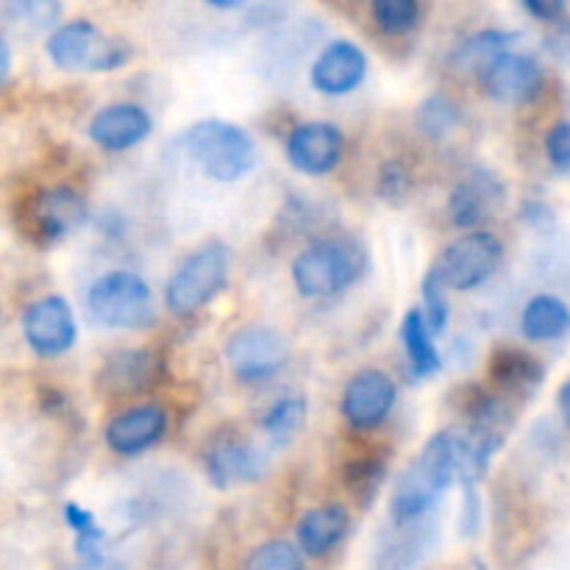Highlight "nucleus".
<instances>
[{"label":"nucleus","instance_id":"1","mask_svg":"<svg viewBox=\"0 0 570 570\" xmlns=\"http://www.w3.org/2000/svg\"><path fill=\"white\" fill-rule=\"evenodd\" d=\"M460 438L454 432H438L429 438L415 454V460L406 465L395 482L393 499H390V512L393 523H417L434 510L445 490L460 476Z\"/></svg>","mask_w":570,"mask_h":570},{"label":"nucleus","instance_id":"2","mask_svg":"<svg viewBox=\"0 0 570 570\" xmlns=\"http://www.w3.org/2000/svg\"><path fill=\"white\" fill-rule=\"evenodd\" d=\"M367 254L360 243L317 239L293 259V284L304 298H328L360 282Z\"/></svg>","mask_w":570,"mask_h":570},{"label":"nucleus","instance_id":"3","mask_svg":"<svg viewBox=\"0 0 570 570\" xmlns=\"http://www.w3.org/2000/svg\"><path fill=\"white\" fill-rule=\"evenodd\" d=\"M189 159L215 181H237L256 165V142L245 128L226 120H200L184 134Z\"/></svg>","mask_w":570,"mask_h":570},{"label":"nucleus","instance_id":"4","mask_svg":"<svg viewBox=\"0 0 570 570\" xmlns=\"http://www.w3.org/2000/svg\"><path fill=\"white\" fill-rule=\"evenodd\" d=\"M50 61L61 70H89V72H111L120 70L131 59V45L120 37L100 31L89 20H70L53 28V33L45 42Z\"/></svg>","mask_w":570,"mask_h":570},{"label":"nucleus","instance_id":"5","mask_svg":"<svg viewBox=\"0 0 570 570\" xmlns=\"http://www.w3.org/2000/svg\"><path fill=\"white\" fill-rule=\"evenodd\" d=\"M87 309L95 323L106 328H139L154 326L156 306L154 293L142 276L131 271H111L100 276L87 293Z\"/></svg>","mask_w":570,"mask_h":570},{"label":"nucleus","instance_id":"6","mask_svg":"<svg viewBox=\"0 0 570 570\" xmlns=\"http://www.w3.org/2000/svg\"><path fill=\"white\" fill-rule=\"evenodd\" d=\"M232 271V250L223 243L200 245L187 256L165 287V304L173 315H193L223 293Z\"/></svg>","mask_w":570,"mask_h":570},{"label":"nucleus","instance_id":"7","mask_svg":"<svg viewBox=\"0 0 570 570\" xmlns=\"http://www.w3.org/2000/svg\"><path fill=\"white\" fill-rule=\"evenodd\" d=\"M501 256H504V245L495 234L471 232L445 248L434 271L440 273L445 287L465 293V289H476L479 284L493 276Z\"/></svg>","mask_w":570,"mask_h":570},{"label":"nucleus","instance_id":"8","mask_svg":"<svg viewBox=\"0 0 570 570\" xmlns=\"http://www.w3.org/2000/svg\"><path fill=\"white\" fill-rule=\"evenodd\" d=\"M226 360L239 382H265L289 362V345L282 332L271 326H245L232 334Z\"/></svg>","mask_w":570,"mask_h":570},{"label":"nucleus","instance_id":"9","mask_svg":"<svg viewBox=\"0 0 570 570\" xmlns=\"http://www.w3.org/2000/svg\"><path fill=\"white\" fill-rule=\"evenodd\" d=\"M22 334L37 356H59L76 345V317L61 295H45L22 312Z\"/></svg>","mask_w":570,"mask_h":570},{"label":"nucleus","instance_id":"10","mask_svg":"<svg viewBox=\"0 0 570 570\" xmlns=\"http://www.w3.org/2000/svg\"><path fill=\"white\" fill-rule=\"evenodd\" d=\"M482 87L499 104L521 106L529 104L543 89V67L527 53H501L499 59L490 61L482 72Z\"/></svg>","mask_w":570,"mask_h":570},{"label":"nucleus","instance_id":"11","mask_svg":"<svg viewBox=\"0 0 570 570\" xmlns=\"http://www.w3.org/2000/svg\"><path fill=\"white\" fill-rule=\"evenodd\" d=\"M345 150L343 131L334 122H301L287 137V159L306 176H326L340 165Z\"/></svg>","mask_w":570,"mask_h":570},{"label":"nucleus","instance_id":"12","mask_svg":"<svg viewBox=\"0 0 570 570\" xmlns=\"http://www.w3.org/2000/svg\"><path fill=\"white\" fill-rule=\"evenodd\" d=\"M399 390L395 382L382 371H360L343 393V415L354 429H376L393 412Z\"/></svg>","mask_w":570,"mask_h":570},{"label":"nucleus","instance_id":"13","mask_svg":"<svg viewBox=\"0 0 570 570\" xmlns=\"http://www.w3.org/2000/svg\"><path fill=\"white\" fill-rule=\"evenodd\" d=\"M507 187L493 170L488 167H476L468 173L449 195V217L454 226L460 228H476L482 226L488 217L504 206Z\"/></svg>","mask_w":570,"mask_h":570},{"label":"nucleus","instance_id":"14","mask_svg":"<svg viewBox=\"0 0 570 570\" xmlns=\"http://www.w3.org/2000/svg\"><path fill=\"white\" fill-rule=\"evenodd\" d=\"M204 465H206V476H209L212 488L232 490L234 484L259 482V479L267 473L271 460H267L265 451L245 443V440L223 438L206 449Z\"/></svg>","mask_w":570,"mask_h":570},{"label":"nucleus","instance_id":"15","mask_svg":"<svg viewBox=\"0 0 570 570\" xmlns=\"http://www.w3.org/2000/svg\"><path fill=\"white\" fill-rule=\"evenodd\" d=\"M31 220L42 243H59L89 220V206L81 193L56 184V187L39 189L31 204Z\"/></svg>","mask_w":570,"mask_h":570},{"label":"nucleus","instance_id":"16","mask_svg":"<svg viewBox=\"0 0 570 570\" xmlns=\"http://www.w3.org/2000/svg\"><path fill=\"white\" fill-rule=\"evenodd\" d=\"M367 56L351 39H334L312 61L309 81L321 95H348L365 81Z\"/></svg>","mask_w":570,"mask_h":570},{"label":"nucleus","instance_id":"17","mask_svg":"<svg viewBox=\"0 0 570 570\" xmlns=\"http://www.w3.org/2000/svg\"><path fill=\"white\" fill-rule=\"evenodd\" d=\"M167 432V415L156 404H139L131 410L120 412L109 421L104 438L115 454L137 456L142 451L154 449Z\"/></svg>","mask_w":570,"mask_h":570},{"label":"nucleus","instance_id":"18","mask_svg":"<svg viewBox=\"0 0 570 570\" xmlns=\"http://www.w3.org/2000/svg\"><path fill=\"white\" fill-rule=\"evenodd\" d=\"M161 362L154 351L128 348L117 351L104 362L98 373V387L111 399H128L139 395L159 382Z\"/></svg>","mask_w":570,"mask_h":570},{"label":"nucleus","instance_id":"19","mask_svg":"<svg viewBox=\"0 0 570 570\" xmlns=\"http://www.w3.org/2000/svg\"><path fill=\"white\" fill-rule=\"evenodd\" d=\"M154 128L150 115L137 104H115L89 120V139L104 150H128L145 142Z\"/></svg>","mask_w":570,"mask_h":570},{"label":"nucleus","instance_id":"20","mask_svg":"<svg viewBox=\"0 0 570 570\" xmlns=\"http://www.w3.org/2000/svg\"><path fill=\"white\" fill-rule=\"evenodd\" d=\"M348 527L351 515L345 507H315V510L304 512L295 534H298V543L304 549V554L326 557L328 551L343 543V538L348 534Z\"/></svg>","mask_w":570,"mask_h":570},{"label":"nucleus","instance_id":"21","mask_svg":"<svg viewBox=\"0 0 570 570\" xmlns=\"http://www.w3.org/2000/svg\"><path fill=\"white\" fill-rule=\"evenodd\" d=\"M432 529L426 523H393V532H387L379 543L373 566L376 570H415L417 562L426 557Z\"/></svg>","mask_w":570,"mask_h":570},{"label":"nucleus","instance_id":"22","mask_svg":"<svg viewBox=\"0 0 570 570\" xmlns=\"http://www.w3.org/2000/svg\"><path fill=\"white\" fill-rule=\"evenodd\" d=\"M490 379H493L499 387H504L507 393H515L529 399L540 390L546 379V367L540 365L534 356H529L527 351L515 348H501L495 351L493 360H490Z\"/></svg>","mask_w":570,"mask_h":570},{"label":"nucleus","instance_id":"23","mask_svg":"<svg viewBox=\"0 0 570 570\" xmlns=\"http://www.w3.org/2000/svg\"><path fill=\"white\" fill-rule=\"evenodd\" d=\"M521 332L532 343H554L570 334V306L557 295H534L521 315Z\"/></svg>","mask_w":570,"mask_h":570},{"label":"nucleus","instance_id":"24","mask_svg":"<svg viewBox=\"0 0 570 570\" xmlns=\"http://www.w3.org/2000/svg\"><path fill=\"white\" fill-rule=\"evenodd\" d=\"M399 334H401V343H404L406 360H410L412 376L426 379L443 371V360H440V351L438 345H434V332L429 328L426 317H423L421 309L406 312Z\"/></svg>","mask_w":570,"mask_h":570},{"label":"nucleus","instance_id":"25","mask_svg":"<svg viewBox=\"0 0 570 570\" xmlns=\"http://www.w3.org/2000/svg\"><path fill=\"white\" fill-rule=\"evenodd\" d=\"M521 37L518 31H499V28H484V31L471 33L468 39H462L460 45L451 53V65L456 70H479L490 65L493 59H499L501 53H510V45Z\"/></svg>","mask_w":570,"mask_h":570},{"label":"nucleus","instance_id":"26","mask_svg":"<svg viewBox=\"0 0 570 570\" xmlns=\"http://www.w3.org/2000/svg\"><path fill=\"white\" fill-rule=\"evenodd\" d=\"M61 515H65L67 527L76 532V554H78V560H81V566L87 570L100 568V562H104L106 534H104V529L98 527V521H95L92 512L83 510V507L72 504L70 501V504H65Z\"/></svg>","mask_w":570,"mask_h":570},{"label":"nucleus","instance_id":"27","mask_svg":"<svg viewBox=\"0 0 570 570\" xmlns=\"http://www.w3.org/2000/svg\"><path fill=\"white\" fill-rule=\"evenodd\" d=\"M304 423H306L304 395H287V399H278L276 404L262 415V429H265L267 440H271L276 449H284L287 443H293L295 434L304 429Z\"/></svg>","mask_w":570,"mask_h":570},{"label":"nucleus","instance_id":"28","mask_svg":"<svg viewBox=\"0 0 570 570\" xmlns=\"http://www.w3.org/2000/svg\"><path fill=\"white\" fill-rule=\"evenodd\" d=\"M415 120L423 137L438 142V139H445L456 126H460L462 115L460 106H456L449 95H429V98L417 106Z\"/></svg>","mask_w":570,"mask_h":570},{"label":"nucleus","instance_id":"29","mask_svg":"<svg viewBox=\"0 0 570 570\" xmlns=\"http://www.w3.org/2000/svg\"><path fill=\"white\" fill-rule=\"evenodd\" d=\"M384 476H387V462L379 456H362V460H351L345 465V488L365 507L376 499Z\"/></svg>","mask_w":570,"mask_h":570},{"label":"nucleus","instance_id":"30","mask_svg":"<svg viewBox=\"0 0 570 570\" xmlns=\"http://www.w3.org/2000/svg\"><path fill=\"white\" fill-rule=\"evenodd\" d=\"M373 22L382 28L390 37H401V33L412 31L421 20V6L415 0H376L371 6Z\"/></svg>","mask_w":570,"mask_h":570},{"label":"nucleus","instance_id":"31","mask_svg":"<svg viewBox=\"0 0 570 570\" xmlns=\"http://www.w3.org/2000/svg\"><path fill=\"white\" fill-rule=\"evenodd\" d=\"M245 570H304V557L287 540H267L250 551Z\"/></svg>","mask_w":570,"mask_h":570},{"label":"nucleus","instance_id":"32","mask_svg":"<svg viewBox=\"0 0 570 570\" xmlns=\"http://www.w3.org/2000/svg\"><path fill=\"white\" fill-rule=\"evenodd\" d=\"M421 295H423V317H426L429 328L434 334H443L445 326H449V298H445V284L440 278V273L429 271L426 278L421 284Z\"/></svg>","mask_w":570,"mask_h":570},{"label":"nucleus","instance_id":"33","mask_svg":"<svg viewBox=\"0 0 570 570\" xmlns=\"http://www.w3.org/2000/svg\"><path fill=\"white\" fill-rule=\"evenodd\" d=\"M410 189H412V173L404 161L390 159L379 167V176H376L379 198L390 200V204H401V200L410 195Z\"/></svg>","mask_w":570,"mask_h":570},{"label":"nucleus","instance_id":"34","mask_svg":"<svg viewBox=\"0 0 570 570\" xmlns=\"http://www.w3.org/2000/svg\"><path fill=\"white\" fill-rule=\"evenodd\" d=\"M9 14L17 22L31 28V31H42V28H50L59 20L61 6L53 3V0H17V3L9 6Z\"/></svg>","mask_w":570,"mask_h":570},{"label":"nucleus","instance_id":"35","mask_svg":"<svg viewBox=\"0 0 570 570\" xmlns=\"http://www.w3.org/2000/svg\"><path fill=\"white\" fill-rule=\"evenodd\" d=\"M546 156L560 173H570V120L557 122L546 134Z\"/></svg>","mask_w":570,"mask_h":570},{"label":"nucleus","instance_id":"36","mask_svg":"<svg viewBox=\"0 0 570 570\" xmlns=\"http://www.w3.org/2000/svg\"><path fill=\"white\" fill-rule=\"evenodd\" d=\"M527 14H532L534 20L551 22V26H560L568 14V6L562 0H527L523 3Z\"/></svg>","mask_w":570,"mask_h":570},{"label":"nucleus","instance_id":"37","mask_svg":"<svg viewBox=\"0 0 570 570\" xmlns=\"http://www.w3.org/2000/svg\"><path fill=\"white\" fill-rule=\"evenodd\" d=\"M546 48L557 56V59L570 61V20H562L557 31L546 39Z\"/></svg>","mask_w":570,"mask_h":570},{"label":"nucleus","instance_id":"38","mask_svg":"<svg viewBox=\"0 0 570 570\" xmlns=\"http://www.w3.org/2000/svg\"><path fill=\"white\" fill-rule=\"evenodd\" d=\"M9 72H11V50L6 37H0V81L9 83Z\"/></svg>","mask_w":570,"mask_h":570},{"label":"nucleus","instance_id":"39","mask_svg":"<svg viewBox=\"0 0 570 570\" xmlns=\"http://www.w3.org/2000/svg\"><path fill=\"white\" fill-rule=\"evenodd\" d=\"M557 404H560L562 421H566V426L570 429V379L560 387V395H557Z\"/></svg>","mask_w":570,"mask_h":570}]
</instances>
